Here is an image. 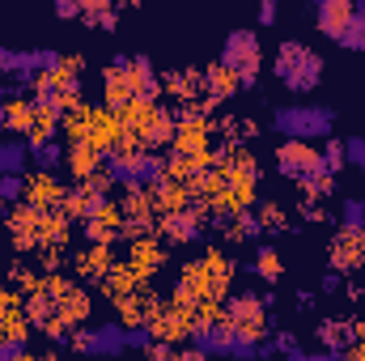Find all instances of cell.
I'll return each mask as SVG.
<instances>
[{"mask_svg": "<svg viewBox=\"0 0 365 361\" xmlns=\"http://www.w3.org/2000/svg\"><path fill=\"white\" fill-rule=\"evenodd\" d=\"M323 68H327V60H323L310 43H302V39H280V43H276L272 73H276V81H280L284 90L310 93L319 81H323Z\"/></svg>", "mask_w": 365, "mask_h": 361, "instance_id": "1", "label": "cell"}, {"mask_svg": "<svg viewBox=\"0 0 365 361\" xmlns=\"http://www.w3.org/2000/svg\"><path fill=\"white\" fill-rule=\"evenodd\" d=\"M268 306H272V293H230L225 319L234 327V340H238L242 357L259 353V340L268 336Z\"/></svg>", "mask_w": 365, "mask_h": 361, "instance_id": "2", "label": "cell"}, {"mask_svg": "<svg viewBox=\"0 0 365 361\" xmlns=\"http://www.w3.org/2000/svg\"><path fill=\"white\" fill-rule=\"evenodd\" d=\"M221 64H230L242 81V90H255L259 86V68H264V43L255 30L247 26H234L225 34V47H221Z\"/></svg>", "mask_w": 365, "mask_h": 361, "instance_id": "3", "label": "cell"}, {"mask_svg": "<svg viewBox=\"0 0 365 361\" xmlns=\"http://www.w3.org/2000/svg\"><path fill=\"white\" fill-rule=\"evenodd\" d=\"M272 123H276V132H284V141L331 136V128H336V111H331V106H276Z\"/></svg>", "mask_w": 365, "mask_h": 361, "instance_id": "4", "label": "cell"}, {"mask_svg": "<svg viewBox=\"0 0 365 361\" xmlns=\"http://www.w3.org/2000/svg\"><path fill=\"white\" fill-rule=\"evenodd\" d=\"M119 213H123V243L158 234V208H153V191L145 183H123Z\"/></svg>", "mask_w": 365, "mask_h": 361, "instance_id": "5", "label": "cell"}, {"mask_svg": "<svg viewBox=\"0 0 365 361\" xmlns=\"http://www.w3.org/2000/svg\"><path fill=\"white\" fill-rule=\"evenodd\" d=\"M212 225V217H208V204L204 200H195L191 208H182V213H166V217H158V238L166 243V247H191V243H200L204 238V230Z\"/></svg>", "mask_w": 365, "mask_h": 361, "instance_id": "6", "label": "cell"}, {"mask_svg": "<svg viewBox=\"0 0 365 361\" xmlns=\"http://www.w3.org/2000/svg\"><path fill=\"white\" fill-rule=\"evenodd\" d=\"M327 264L336 276H349L365 268V225H340L327 243Z\"/></svg>", "mask_w": 365, "mask_h": 361, "instance_id": "7", "label": "cell"}, {"mask_svg": "<svg viewBox=\"0 0 365 361\" xmlns=\"http://www.w3.org/2000/svg\"><path fill=\"white\" fill-rule=\"evenodd\" d=\"M4 230H9V243L17 255H34L43 247V208L34 204H13L4 213Z\"/></svg>", "mask_w": 365, "mask_h": 361, "instance_id": "8", "label": "cell"}, {"mask_svg": "<svg viewBox=\"0 0 365 361\" xmlns=\"http://www.w3.org/2000/svg\"><path fill=\"white\" fill-rule=\"evenodd\" d=\"M272 158H276V166H280V175L293 183H302L323 171V149L314 141H280Z\"/></svg>", "mask_w": 365, "mask_h": 361, "instance_id": "9", "label": "cell"}, {"mask_svg": "<svg viewBox=\"0 0 365 361\" xmlns=\"http://www.w3.org/2000/svg\"><path fill=\"white\" fill-rule=\"evenodd\" d=\"M145 336H149V345H182V340H191V310L187 306H175L170 298L158 306V315L149 319V327H145Z\"/></svg>", "mask_w": 365, "mask_h": 361, "instance_id": "10", "label": "cell"}, {"mask_svg": "<svg viewBox=\"0 0 365 361\" xmlns=\"http://www.w3.org/2000/svg\"><path fill=\"white\" fill-rule=\"evenodd\" d=\"M81 234H86V243H93V247H115L123 238V213H119V200L115 195L102 200L90 217L81 221Z\"/></svg>", "mask_w": 365, "mask_h": 361, "instance_id": "11", "label": "cell"}, {"mask_svg": "<svg viewBox=\"0 0 365 361\" xmlns=\"http://www.w3.org/2000/svg\"><path fill=\"white\" fill-rule=\"evenodd\" d=\"M166 298H158L149 285H140L136 293H128V298H119L115 302V315H119V327L132 336V332H145L149 327V319L158 315V306H162Z\"/></svg>", "mask_w": 365, "mask_h": 361, "instance_id": "12", "label": "cell"}, {"mask_svg": "<svg viewBox=\"0 0 365 361\" xmlns=\"http://www.w3.org/2000/svg\"><path fill=\"white\" fill-rule=\"evenodd\" d=\"M21 179H26L21 204H34V208H43V213H51V208H60V204H64L68 183L60 179L56 171H26Z\"/></svg>", "mask_w": 365, "mask_h": 361, "instance_id": "13", "label": "cell"}, {"mask_svg": "<svg viewBox=\"0 0 365 361\" xmlns=\"http://www.w3.org/2000/svg\"><path fill=\"white\" fill-rule=\"evenodd\" d=\"M132 268H136V276H140V285H149L158 272L166 268V260H170V247L158 238V234H149V238H132L128 243V255H123Z\"/></svg>", "mask_w": 365, "mask_h": 361, "instance_id": "14", "label": "cell"}, {"mask_svg": "<svg viewBox=\"0 0 365 361\" xmlns=\"http://www.w3.org/2000/svg\"><path fill=\"white\" fill-rule=\"evenodd\" d=\"M128 102H136V86H132V73H128V56H115L102 68V106L119 115Z\"/></svg>", "mask_w": 365, "mask_h": 361, "instance_id": "15", "label": "cell"}, {"mask_svg": "<svg viewBox=\"0 0 365 361\" xmlns=\"http://www.w3.org/2000/svg\"><path fill=\"white\" fill-rule=\"evenodd\" d=\"M204 272H208V302H230V289H234V276H238V264L230 260L225 247H208L204 255Z\"/></svg>", "mask_w": 365, "mask_h": 361, "instance_id": "16", "label": "cell"}, {"mask_svg": "<svg viewBox=\"0 0 365 361\" xmlns=\"http://www.w3.org/2000/svg\"><path fill=\"white\" fill-rule=\"evenodd\" d=\"M314 340H319L323 353L340 357V353L357 340V319H353V315H327V319L314 323Z\"/></svg>", "mask_w": 365, "mask_h": 361, "instance_id": "17", "label": "cell"}, {"mask_svg": "<svg viewBox=\"0 0 365 361\" xmlns=\"http://www.w3.org/2000/svg\"><path fill=\"white\" fill-rule=\"evenodd\" d=\"M162 98L175 106L204 98V68H166L162 73Z\"/></svg>", "mask_w": 365, "mask_h": 361, "instance_id": "18", "label": "cell"}, {"mask_svg": "<svg viewBox=\"0 0 365 361\" xmlns=\"http://www.w3.org/2000/svg\"><path fill=\"white\" fill-rule=\"evenodd\" d=\"M68 268L77 272L81 280H90V285H102L106 272L115 268V251H110V247H93V243H86V247H77V251L68 255Z\"/></svg>", "mask_w": 365, "mask_h": 361, "instance_id": "19", "label": "cell"}, {"mask_svg": "<svg viewBox=\"0 0 365 361\" xmlns=\"http://www.w3.org/2000/svg\"><path fill=\"white\" fill-rule=\"evenodd\" d=\"M56 310H60V323L68 327V332H77V327H86L93 315V298L90 289H81V280L73 285V289H64L60 298H56Z\"/></svg>", "mask_w": 365, "mask_h": 361, "instance_id": "20", "label": "cell"}, {"mask_svg": "<svg viewBox=\"0 0 365 361\" xmlns=\"http://www.w3.org/2000/svg\"><path fill=\"white\" fill-rule=\"evenodd\" d=\"M357 17V0H319L314 4V21L327 39H340Z\"/></svg>", "mask_w": 365, "mask_h": 361, "instance_id": "21", "label": "cell"}, {"mask_svg": "<svg viewBox=\"0 0 365 361\" xmlns=\"http://www.w3.org/2000/svg\"><path fill=\"white\" fill-rule=\"evenodd\" d=\"M30 319H26V310L21 306H13V310H0V353L4 357H13V353H21L26 345H30Z\"/></svg>", "mask_w": 365, "mask_h": 361, "instance_id": "22", "label": "cell"}, {"mask_svg": "<svg viewBox=\"0 0 365 361\" xmlns=\"http://www.w3.org/2000/svg\"><path fill=\"white\" fill-rule=\"evenodd\" d=\"M238 90H242V81H238V73H234L230 64H221V60L204 64V93H208L217 106H221V102H230Z\"/></svg>", "mask_w": 365, "mask_h": 361, "instance_id": "23", "label": "cell"}, {"mask_svg": "<svg viewBox=\"0 0 365 361\" xmlns=\"http://www.w3.org/2000/svg\"><path fill=\"white\" fill-rule=\"evenodd\" d=\"M128 73H132V86H136V98L145 102H162V77L153 73V60L149 56H128Z\"/></svg>", "mask_w": 365, "mask_h": 361, "instance_id": "24", "label": "cell"}, {"mask_svg": "<svg viewBox=\"0 0 365 361\" xmlns=\"http://www.w3.org/2000/svg\"><path fill=\"white\" fill-rule=\"evenodd\" d=\"M102 166H106V158H102V153H93L90 145H64V171L73 175V183L93 179Z\"/></svg>", "mask_w": 365, "mask_h": 361, "instance_id": "25", "label": "cell"}, {"mask_svg": "<svg viewBox=\"0 0 365 361\" xmlns=\"http://www.w3.org/2000/svg\"><path fill=\"white\" fill-rule=\"evenodd\" d=\"M60 136V111L47 106V102H34V123L26 132V149H38V145H51Z\"/></svg>", "mask_w": 365, "mask_h": 361, "instance_id": "26", "label": "cell"}, {"mask_svg": "<svg viewBox=\"0 0 365 361\" xmlns=\"http://www.w3.org/2000/svg\"><path fill=\"white\" fill-rule=\"evenodd\" d=\"M98 204H102V195L93 191L90 183H73V187L64 191V204H60V213H64V217L77 225V221H86V217H90Z\"/></svg>", "mask_w": 365, "mask_h": 361, "instance_id": "27", "label": "cell"}, {"mask_svg": "<svg viewBox=\"0 0 365 361\" xmlns=\"http://www.w3.org/2000/svg\"><path fill=\"white\" fill-rule=\"evenodd\" d=\"M4 123H9V136L26 141V132L34 123V98L30 93H9L4 98Z\"/></svg>", "mask_w": 365, "mask_h": 361, "instance_id": "28", "label": "cell"}, {"mask_svg": "<svg viewBox=\"0 0 365 361\" xmlns=\"http://www.w3.org/2000/svg\"><path fill=\"white\" fill-rule=\"evenodd\" d=\"M212 230H221V243H225V247H242V243L264 238V230H259L255 213H242V217H234V221H217Z\"/></svg>", "mask_w": 365, "mask_h": 361, "instance_id": "29", "label": "cell"}, {"mask_svg": "<svg viewBox=\"0 0 365 361\" xmlns=\"http://www.w3.org/2000/svg\"><path fill=\"white\" fill-rule=\"evenodd\" d=\"M110 302H119V298H128V293H136L140 289V276H136V268L128 264V260H115V268L106 272V280L98 285Z\"/></svg>", "mask_w": 365, "mask_h": 361, "instance_id": "30", "label": "cell"}, {"mask_svg": "<svg viewBox=\"0 0 365 361\" xmlns=\"http://www.w3.org/2000/svg\"><path fill=\"white\" fill-rule=\"evenodd\" d=\"M251 272H255L264 285H276V280L284 276V260H280V251H276L272 243H259V247H255V255H251Z\"/></svg>", "mask_w": 365, "mask_h": 361, "instance_id": "31", "label": "cell"}, {"mask_svg": "<svg viewBox=\"0 0 365 361\" xmlns=\"http://www.w3.org/2000/svg\"><path fill=\"white\" fill-rule=\"evenodd\" d=\"M255 221H259L264 234H284V230H293L284 200H259V204H255Z\"/></svg>", "mask_w": 365, "mask_h": 361, "instance_id": "32", "label": "cell"}, {"mask_svg": "<svg viewBox=\"0 0 365 361\" xmlns=\"http://www.w3.org/2000/svg\"><path fill=\"white\" fill-rule=\"evenodd\" d=\"M119 4H110V0H81V21L93 26V30H115V21H119Z\"/></svg>", "mask_w": 365, "mask_h": 361, "instance_id": "33", "label": "cell"}, {"mask_svg": "<svg viewBox=\"0 0 365 361\" xmlns=\"http://www.w3.org/2000/svg\"><path fill=\"white\" fill-rule=\"evenodd\" d=\"M68 243H73V221L60 208L43 213V247H68Z\"/></svg>", "mask_w": 365, "mask_h": 361, "instance_id": "34", "label": "cell"}, {"mask_svg": "<svg viewBox=\"0 0 365 361\" xmlns=\"http://www.w3.org/2000/svg\"><path fill=\"white\" fill-rule=\"evenodd\" d=\"M319 149H323V171H327V175H340V171L349 166V141H344V136H327Z\"/></svg>", "mask_w": 365, "mask_h": 361, "instance_id": "35", "label": "cell"}, {"mask_svg": "<svg viewBox=\"0 0 365 361\" xmlns=\"http://www.w3.org/2000/svg\"><path fill=\"white\" fill-rule=\"evenodd\" d=\"M128 345V332L119 327V323H110V327H98L93 332V357H102V353H119Z\"/></svg>", "mask_w": 365, "mask_h": 361, "instance_id": "36", "label": "cell"}, {"mask_svg": "<svg viewBox=\"0 0 365 361\" xmlns=\"http://www.w3.org/2000/svg\"><path fill=\"white\" fill-rule=\"evenodd\" d=\"M297 187H302V200H319V204H323V200H327V195L336 191V175H327V171H319V175H310V179H302Z\"/></svg>", "mask_w": 365, "mask_h": 361, "instance_id": "37", "label": "cell"}, {"mask_svg": "<svg viewBox=\"0 0 365 361\" xmlns=\"http://www.w3.org/2000/svg\"><path fill=\"white\" fill-rule=\"evenodd\" d=\"M30 162H34V171H56V166H64V145L60 141L38 145V149H30Z\"/></svg>", "mask_w": 365, "mask_h": 361, "instance_id": "38", "label": "cell"}, {"mask_svg": "<svg viewBox=\"0 0 365 361\" xmlns=\"http://www.w3.org/2000/svg\"><path fill=\"white\" fill-rule=\"evenodd\" d=\"M336 43H340V47H353V51H365V17H361V13L353 17V26H349Z\"/></svg>", "mask_w": 365, "mask_h": 361, "instance_id": "39", "label": "cell"}, {"mask_svg": "<svg viewBox=\"0 0 365 361\" xmlns=\"http://www.w3.org/2000/svg\"><path fill=\"white\" fill-rule=\"evenodd\" d=\"M340 225H365V200H344L340 204Z\"/></svg>", "mask_w": 365, "mask_h": 361, "instance_id": "40", "label": "cell"}, {"mask_svg": "<svg viewBox=\"0 0 365 361\" xmlns=\"http://www.w3.org/2000/svg\"><path fill=\"white\" fill-rule=\"evenodd\" d=\"M297 208H302V217H306V221H319V225H323V221H331V213H327L319 200H297Z\"/></svg>", "mask_w": 365, "mask_h": 361, "instance_id": "41", "label": "cell"}, {"mask_svg": "<svg viewBox=\"0 0 365 361\" xmlns=\"http://www.w3.org/2000/svg\"><path fill=\"white\" fill-rule=\"evenodd\" d=\"M272 349L276 353H293V357H302V353H297V336H293L289 327H280V332L272 336Z\"/></svg>", "mask_w": 365, "mask_h": 361, "instance_id": "42", "label": "cell"}, {"mask_svg": "<svg viewBox=\"0 0 365 361\" xmlns=\"http://www.w3.org/2000/svg\"><path fill=\"white\" fill-rule=\"evenodd\" d=\"M13 306H26V298H21V293L0 276V310H13Z\"/></svg>", "mask_w": 365, "mask_h": 361, "instance_id": "43", "label": "cell"}, {"mask_svg": "<svg viewBox=\"0 0 365 361\" xmlns=\"http://www.w3.org/2000/svg\"><path fill=\"white\" fill-rule=\"evenodd\" d=\"M349 162L365 175V136H353V141H349Z\"/></svg>", "mask_w": 365, "mask_h": 361, "instance_id": "44", "label": "cell"}, {"mask_svg": "<svg viewBox=\"0 0 365 361\" xmlns=\"http://www.w3.org/2000/svg\"><path fill=\"white\" fill-rule=\"evenodd\" d=\"M336 361H365V340H353V345H349Z\"/></svg>", "mask_w": 365, "mask_h": 361, "instance_id": "45", "label": "cell"}, {"mask_svg": "<svg viewBox=\"0 0 365 361\" xmlns=\"http://www.w3.org/2000/svg\"><path fill=\"white\" fill-rule=\"evenodd\" d=\"M179 361H212L200 345H187V349H179Z\"/></svg>", "mask_w": 365, "mask_h": 361, "instance_id": "46", "label": "cell"}, {"mask_svg": "<svg viewBox=\"0 0 365 361\" xmlns=\"http://www.w3.org/2000/svg\"><path fill=\"white\" fill-rule=\"evenodd\" d=\"M259 21H264V26L276 21V0H259Z\"/></svg>", "mask_w": 365, "mask_h": 361, "instance_id": "47", "label": "cell"}, {"mask_svg": "<svg viewBox=\"0 0 365 361\" xmlns=\"http://www.w3.org/2000/svg\"><path fill=\"white\" fill-rule=\"evenodd\" d=\"M56 13H60V17H81V4H77V0H60Z\"/></svg>", "mask_w": 365, "mask_h": 361, "instance_id": "48", "label": "cell"}, {"mask_svg": "<svg viewBox=\"0 0 365 361\" xmlns=\"http://www.w3.org/2000/svg\"><path fill=\"white\" fill-rule=\"evenodd\" d=\"M344 298H349V302H361V298H365V285H357V280H344Z\"/></svg>", "mask_w": 365, "mask_h": 361, "instance_id": "49", "label": "cell"}, {"mask_svg": "<svg viewBox=\"0 0 365 361\" xmlns=\"http://www.w3.org/2000/svg\"><path fill=\"white\" fill-rule=\"evenodd\" d=\"M336 289H344V276L327 272V276H323V293H336Z\"/></svg>", "mask_w": 365, "mask_h": 361, "instance_id": "50", "label": "cell"}, {"mask_svg": "<svg viewBox=\"0 0 365 361\" xmlns=\"http://www.w3.org/2000/svg\"><path fill=\"white\" fill-rule=\"evenodd\" d=\"M293 361H336L331 353H302V357H293Z\"/></svg>", "mask_w": 365, "mask_h": 361, "instance_id": "51", "label": "cell"}, {"mask_svg": "<svg viewBox=\"0 0 365 361\" xmlns=\"http://www.w3.org/2000/svg\"><path fill=\"white\" fill-rule=\"evenodd\" d=\"M9 361H38V353H34V349H21V353H13Z\"/></svg>", "mask_w": 365, "mask_h": 361, "instance_id": "52", "label": "cell"}, {"mask_svg": "<svg viewBox=\"0 0 365 361\" xmlns=\"http://www.w3.org/2000/svg\"><path fill=\"white\" fill-rule=\"evenodd\" d=\"M38 361H60V349H43V353H38Z\"/></svg>", "mask_w": 365, "mask_h": 361, "instance_id": "53", "label": "cell"}, {"mask_svg": "<svg viewBox=\"0 0 365 361\" xmlns=\"http://www.w3.org/2000/svg\"><path fill=\"white\" fill-rule=\"evenodd\" d=\"M0 136H9V123H4V102H0Z\"/></svg>", "mask_w": 365, "mask_h": 361, "instance_id": "54", "label": "cell"}, {"mask_svg": "<svg viewBox=\"0 0 365 361\" xmlns=\"http://www.w3.org/2000/svg\"><path fill=\"white\" fill-rule=\"evenodd\" d=\"M357 340H365V315H357Z\"/></svg>", "mask_w": 365, "mask_h": 361, "instance_id": "55", "label": "cell"}, {"mask_svg": "<svg viewBox=\"0 0 365 361\" xmlns=\"http://www.w3.org/2000/svg\"><path fill=\"white\" fill-rule=\"evenodd\" d=\"M0 213H9V204H4V200H0Z\"/></svg>", "mask_w": 365, "mask_h": 361, "instance_id": "56", "label": "cell"}, {"mask_svg": "<svg viewBox=\"0 0 365 361\" xmlns=\"http://www.w3.org/2000/svg\"><path fill=\"white\" fill-rule=\"evenodd\" d=\"M217 361H230V357H217Z\"/></svg>", "mask_w": 365, "mask_h": 361, "instance_id": "57", "label": "cell"}, {"mask_svg": "<svg viewBox=\"0 0 365 361\" xmlns=\"http://www.w3.org/2000/svg\"><path fill=\"white\" fill-rule=\"evenodd\" d=\"M284 361H293V357H284Z\"/></svg>", "mask_w": 365, "mask_h": 361, "instance_id": "58", "label": "cell"}]
</instances>
